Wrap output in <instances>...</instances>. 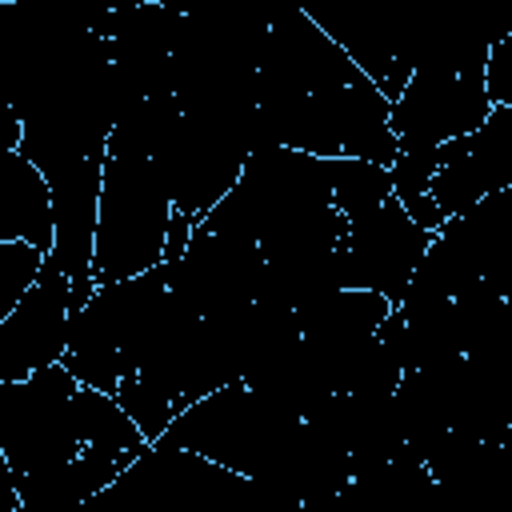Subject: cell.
I'll use <instances>...</instances> for the list:
<instances>
[{"instance_id": "5", "label": "cell", "mask_w": 512, "mask_h": 512, "mask_svg": "<svg viewBox=\"0 0 512 512\" xmlns=\"http://www.w3.org/2000/svg\"><path fill=\"white\" fill-rule=\"evenodd\" d=\"M512 184V104H492L488 116L432 148L428 196L440 216H456L480 196Z\"/></svg>"}, {"instance_id": "6", "label": "cell", "mask_w": 512, "mask_h": 512, "mask_svg": "<svg viewBox=\"0 0 512 512\" xmlns=\"http://www.w3.org/2000/svg\"><path fill=\"white\" fill-rule=\"evenodd\" d=\"M72 316H76V304H72L68 272L56 264L52 252H44L36 280L0 320V384L28 376L32 368L60 364L68 348Z\"/></svg>"}, {"instance_id": "3", "label": "cell", "mask_w": 512, "mask_h": 512, "mask_svg": "<svg viewBox=\"0 0 512 512\" xmlns=\"http://www.w3.org/2000/svg\"><path fill=\"white\" fill-rule=\"evenodd\" d=\"M80 388L64 364H44L0 384V456L12 472L20 512L36 508L44 484L88 452Z\"/></svg>"}, {"instance_id": "2", "label": "cell", "mask_w": 512, "mask_h": 512, "mask_svg": "<svg viewBox=\"0 0 512 512\" xmlns=\"http://www.w3.org/2000/svg\"><path fill=\"white\" fill-rule=\"evenodd\" d=\"M172 228V200L164 176L140 136V128L120 112L100 168V204L92 232V284L124 280L164 264V244Z\"/></svg>"}, {"instance_id": "7", "label": "cell", "mask_w": 512, "mask_h": 512, "mask_svg": "<svg viewBox=\"0 0 512 512\" xmlns=\"http://www.w3.org/2000/svg\"><path fill=\"white\" fill-rule=\"evenodd\" d=\"M0 240L52 248V192L20 148H0Z\"/></svg>"}, {"instance_id": "8", "label": "cell", "mask_w": 512, "mask_h": 512, "mask_svg": "<svg viewBox=\"0 0 512 512\" xmlns=\"http://www.w3.org/2000/svg\"><path fill=\"white\" fill-rule=\"evenodd\" d=\"M44 252L24 240H0V320L12 312V304L24 296V288L36 280Z\"/></svg>"}, {"instance_id": "4", "label": "cell", "mask_w": 512, "mask_h": 512, "mask_svg": "<svg viewBox=\"0 0 512 512\" xmlns=\"http://www.w3.org/2000/svg\"><path fill=\"white\" fill-rule=\"evenodd\" d=\"M428 240L432 232L420 228L396 196H384L380 204L344 220V236L336 244V288L380 292L388 304H396Z\"/></svg>"}, {"instance_id": "1", "label": "cell", "mask_w": 512, "mask_h": 512, "mask_svg": "<svg viewBox=\"0 0 512 512\" xmlns=\"http://www.w3.org/2000/svg\"><path fill=\"white\" fill-rule=\"evenodd\" d=\"M256 144L392 164L388 96L300 8L268 20L256 56Z\"/></svg>"}]
</instances>
